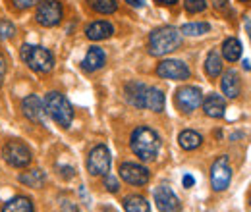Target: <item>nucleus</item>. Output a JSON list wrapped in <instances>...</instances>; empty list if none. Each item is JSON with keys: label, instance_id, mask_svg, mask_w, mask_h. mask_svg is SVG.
<instances>
[{"label": "nucleus", "instance_id": "f257e3e1", "mask_svg": "<svg viewBox=\"0 0 251 212\" xmlns=\"http://www.w3.org/2000/svg\"><path fill=\"white\" fill-rule=\"evenodd\" d=\"M129 147L131 152L143 160V162H151L157 158L158 151H160V139H158L157 131H153L147 125H139L133 129L131 139H129Z\"/></svg>", "mask_w": 251, "mask_h": 212}, {"label": "nucleus", "instance_id": "f03ea898", "mask_svg": "<svg viewBox=\"0 0 251 212\" xmlns=\"http://www.w3.org/2000/svg\"><path fill=\"white\" fill-rule=\"evenodd\" d=\"M182 45V33L176 27H158L149 35V52L153 56H164L174 52Z\"/></svg>", "mask_w": 251, "mask_h": 212}, {"label": "nucleus", "instance_id": "7ed1b4c3", "mask_svg": "<svg viewBox=\"0 0 251 212\" xmlns=\"http://www.w3.org/2000/svg\"><path fill=\"white\" fill-rule=\"evenodd\" d=\"M45 110L52 120L56 121L58 125H62V127H70V123L74 120L72 104H70V100L64 96L62 93H49L47 98H45Z\"/></svg>", "mask_w": 251, "mask_h": 212}, {"label": "nucleus", "instance_id": "20e7f679", "mask_svg": "<svg viewBox=\"0 0 251 212\" xmlns=\"http://www.w3.org/2000/svg\"><path fill=\"white\" fill-rule=\"evenodd\" d=\"M22 60L25 62L33 71H37V73H47L54 66V56L50 54L49 48L33 47V45H24L22 47Z\"/></svg>", "mask_w": 251, "mask_h": 212}, {"label": "nucleus", "instance_id": "39448f33", "mask_svg": "<svg viewBox=\"0 0 251 212\" xmlns=\"http://www.w3.org/2000/svg\"><path fill=\"white\" fill-rule=\"evenodd\" d=\"M2 156L14 168H25V166L31 164L33 160V154L29 151V147L25 143H22V141H8L4 145Z\"/></svg>", "mask_w": 251, "mask_h": 212}, {"label": "nucleus", "instance_id": "423d86ee", "mask_svg": "<svg viewBox=\"0 0 251 212\" xmlns=\"http://www.w3.org/2000/svg\"><path fill=\"white\" fill-rule=\"evenodd\" d=\"M37 22L43 27H54L62 22V4L58 0H45L39 4L37 14H35Z\"/></svg>", "mask_w": 251, "mask_h": 212}, {"label": "nucleus", "instance_id": "0eeeda50", "mask_svg": "<svg viewBox=\"0 0 251 212\" xmlns=\"http://www.w3.org/2000/svg\"><path fill=\"white\" fill-rule=\"evenodd\" d=\"M232 182V168L228 156H219L211 166V185L215 191H224Z\"/></svg>", "mask_w": 251, "mask_h": 212}, {"label": "nucleus", "instance_id": "6e6552de", "mask_svg": "<svg viewBox=\"0 0 251 212\" xmlns=\"http://www.w3.org/2000/svg\"><path fill=\"white\" fill-rule=\"evenodd\" d=\"M87 170L91 176H106L110 170V152L104 145H97L87 156Z\"/></svg>", "mask_w": 251, "mask_h": 212}, {"label": "nucleus", "instance_id": "1a4fd4ad", "mask_svg": "<svg viewBox=\"0 0 251 212\" xmlns=\"http://www.w3.org/2000/svg\"><path fill=\"white\" fill-rule=\"evenodd\" d=\"M157 75L162 79L184 81L189 79V68L180 60H162L157 66Z\"/></svg>", "mask_w": 251, "mask_h": 212}, {"label": "nucleus", "instance_id": "9d476101", "mask_svg": "<svg viewBox=\"0 0 251 212\" xmlns=\"http://www.w3.org/2000/svg\"><path fill=\"white\" fill-rule=\"evenodd\" d=\"M203 102V93L197 87H182L176 91V104L182 112H193L195 108H199Z\"/></svg>", "mask_w": 251, "mask_h": 212}, {"label": "nucleus", "instance_id": "9b49d317", "mask_svg": "<svg viewBox=\"0 0 251 212\" xmlns=\"http://www.w3.org/2000/svg\"><path fill=\"white\" fill-rule=\"evenodd\" d=\"M155 203L160 212H182V203L168 185H158L155 189Z\"/></svg>", "mask_w": 251, "mask_h": 212}, {"label": "nucleus", "instance_id": "f8f14e48", "mask_svg": "<svg viewBox=\"0 0 251 212\" xmlns=\"http://www.w3.org/2000/svg\"><path fill=\"white\" fill-rule=\"evenodd\" d=\"M118 172H120V178L129 185H145L151 178L147 168H143L139 164H133V162H124Z\"/></svg>", "mask_w": 251, "mask_h": 212}, {"label": "nucleus", "instance_id": "ddd939ff", "mask_svg": "<svg viewBox=\"0 0 251 212\" xmlns=\"http://www.w3.org/2000/svg\"><path fill=\"white\" fill-rule=\"evenodd\" d=\"M22 110H24V116H25L27 120L37 121V123H43V121H45V114H47L45 102H43L37 94H29V96L24 98Z\"/></svg>", "mask_w": 251, "mask_h": 212}, {"label": "nucleus", "instance_id": "4468645a", "mask_svg": "<svg viewBox=\"0 0 251 212\" xmlns=\"http://www.w3.org/2000/svg\"><path fill=\"white\" fill-rule=\"evenodd\" d=\"M201 104H203V110H205V114L209 118H222L224 112H226V100L217 93L207 94Z\"/></svg>", "mask_w": 251, "mask_h": 212}, {"label": "nucleus", "instance_id": "2eb2a0df", "mask_svg": "<svg viewBox=\"0 0 251 212\" xmlns=\"http://www.w3.org/2000/svg\"><path fill=\"white\" fill-rule=\"evenodd\" d=\"M145 93H147V85L145 83L131 81V83L126 85V98L135 108H145Z\"/></svg>", "mask_w": 251, "mask_h": 212}, {"label": "nucleus", "instance_id": "dca6fc26", "mask_svg": "<svg viewBox=\"0 0 251 212\" xmlns=\"http://www.w3.org/2000/svg\"><path fill=\"white\" fill-rule=\"evenodd\" d=\"M220 87H222V93H224L228 98H236V96L240 94V91H242V83H240L238 71H234V70L224 71L222 81H220Z\"/></svg>", "mask_w": 251, "mask_h": 212}, {"label": "nucleus", "instance_id": "f3484780", "mask_svg": "<svg viewBox=\"0 0 251 212\" xmlns=\"http://www.w3.org/2000/svg\"><path fill=\"white\" fill-rule=\"evenodd\" d=\"M104 62H106L104 50L99 48V47H91V48L87 50L83 62H81V68H83L85 71H97V70H100V68L104 66Z\"/></svg>", "mask_w": 251, "mask_h": 212}, {"label": "nucleus", "instance_id": "a211bd4d", "mask_svg": "<svg viewBox=\"0 0 251 212\" xmlns=\"http://www.w3.org/2000/svg\"><path fill=\"white\" fill-rule=\"evenodd\" d=\"M112 33H114V27H112L108 22H95V24H91V25L87 27V31H85L87 39H91V41H104V39H108Z\"/></svg>", "mask_w": 251, "mask_h": 212}, {"label": "nucleus", "instance_id": "6ab92c4d", "mask_svg": "<svg viewBox=\"0 0 251 212\" xmlns=\"http://www.w3.org/2000/svg\"><path fill=\"white\" fill-rule=\"evenodd\" d=\"M164 93L157 89V87H147V93H145V108L153 110V112H162L164 110Z\"/></svg>", "mask_w": 251, "mask_h": 212}, {"label": "nucleus", "instance_id": "aec40b11", "mask_svg": "<svg viewBox=\"0 0 251 212\" xmlns=\"http://www.w3.org/2000/svg\"><path fill=\"white\" fill-rule=\"evenodd\" d=\"M222 56L228 62L240 60V56H242V43L236 37H228L222 43Z\"/></svg>", "mask_w": 251, "mask_h": 212}, {"label": "nucleus", "instance_id": "412c9836", "mask_svg": "<svg viewBox=\"0 0 251 212\" xmlns=\"http://www.w3.org/2000/svg\"><path fill=\"white\" fill-rule=\"evenodd\" d=\"M20 183H24L25 187H31V189H39V187H43L45 182H47V176H45V172L43 170H31V172H24V174H20Z\"/></svg>", "mask_w": 251, "mask_h": 212}, {"label": "nucleus", "instance_id": "4be33fe9", "mask_svg": "<svg viewBox=\"0 0 251 212\" xmlns=\"http://www.w3.org/2000/svg\"><path fill=\"white\" fill-rule=\"evenodd\" d=\"M178 143H180V147H182L184 151H193V149L201 147V143H203V137H201L197 131L186 129V131H182V133H180V137H178Z\"/></svg>", "mask_w": 251, "mask_h": 212}, {"label": "nucleus", "instance_id": "5701e85b", "mask_svg": "<svg viewBox=\"0 0 251 212\" xmlns=\"http://www.w3.org/2000/svg\"><path fill=\"white\" fill-rule=\"evenodd\" d=\"M126 212H151V207L145 197L141 195H127L124 199Z\"/></svg>", "mask_w": 251, "mask_h": 212}, {"label": "nucleus", "instance_id": "b1692460", "mask_svg": "<svg viewBox=\"0 0 251 212\" xmlns=\"http://www.w3.org/2000/svg\"><path fill=\"white\" fill-rule=\"evenodd\" d=\"M2 212H33V205L27 197H14L4 205Z\"/></svg>", "mask_w": 251, "mask_h": 212}, {"label": "nucleus", "instance_id": "393cba45", "mask_svg": "<svg viewBox=\"0 0 251 212\" xmlns=\"http://www.w3.org/2000/svg\"><path fill=\"white\" fill-rule=\"evenodd\" d=\"M205 71L209 77H219L222 73V58L217 50H211L207 60H205Z\"/></svg>", "mask_w": 251, "mask_h": 212}, {"label": "nucleus", "instance_id": "a878e982", "mask_svg": "<svg viewBox=\"0 0 251 212\" xmlns=\"http://www.w3.org/2000/svg\"><path fill=\"white\" fill-rule=\"evenodd\" d=\"M209 31H211V25H209V24H205V22H193V24L182 25L180 33H184V35H188V37H199V35H205V33H209Z\"/></svg>", "mask_w": 251, "mask_h": 212}, {"label": "nucleus", "instance_id": "bb28decb", "mask_svg": "<svg viewBox=\"0 0 251 212\" xmlns=\"http://www.w3.org/2000/svg\"><path fill=\"white\" fill-rule=\"evenodd\" d=\"M87 2H89V6L93 8L95 12H99V14H114L116 8H118L116 0H87Z\"/></svg>", "mask_w": 251, "mask_h": 212}, {"label": "nucleus", "instance_id": "cd10ccee", "mask_svg": "<svg viewBox=\"0 0 251 212\" xmlns=\"http://www.w3.org/2000/svg\"><path fill=\"white\" fill-rule=\"evenodd\" d=\"M16 35V27L12 22L8 20H0V41H6V39H12Z\"/></svg>", "mask_w": 251, "mask_h": 212}, {"label": "nucleus", "instance_id": "c85d7f7f", "mask_svg": "<svg viewBox=\"0 0 251 212\" xmlns=\"http://www.w3.org/2000/svg\"><path fill=\"white\" fill-rule=\"evenodd\" d=\"M184 6L189 14H199L207 8V2L205 0H184Z\"/></svg>", "mask_w": 251, "mask_h": 212}, {"label": "nucleus", "instance_id": "c756f323", "mask_svg": "<svg viewBox=\"0 0 251 212\" xmlns=\"http://www.w3.org/2000/svg\"><path fill=\"white\" fill-rule=\"evenodd\" d=\"M104 187H106L110 193H118L120 183H118V180H116L112 174H106V176H104Z\"/></svg>", "mask_w": 251, "mask_h": 212}, {"label": "nucleus", "instance_id": "7c9ffc66", "mask_svg": "<svg viewBox=\"0 0 251 212\" xmlns=\"http://www.w3.org/2000/svg\"><path fill=\"white\" fill-rule=\"evenodd\" d=\"M12 2H14V6H16L18 10H27V8L35 6L39 0H12Z\"/></svg>", "mask_w": 251, "mask_h": 212}, {"label": "nucleus", "instance_id": "2f4dec72", "mask_svg": "<svg viewBox=\"0 0 251 212\" xmlns=\"http://www.w3.org/2000/svg\"><path fill=\"white\" fill-rule=\"evenodd\" d=\"M4 77H6V58H4V54L0 52V87H2V83H4Z\"/></svg>", "mask_w": 251, "mask_h": 212}, {"label": "nucleus", "instance_id": "473e14b6", "mask_svg": "<svg viewBox=\"0 0 251 212\" xmlns=\"http://www.w3.org/2000/svg\"><path fill=\"white\" fill-rule=\"evenodd\" d=\"M62 212H79L77 207L72 203V201H64L62 203Z\"/></svg>", "mask_w": 251, "mask_h": 212}, {"label": "nucleus", "instance_id": "72a5a7b5", "mask_svg": "<svg viewBox=\"0 0 251 212\" xmlns=\"http://www.w3.org/2000/svg\"><path fill=\"white\" fill-rule=\"evenodd\" d=\"M182 183H184V187H186V189H189V187H193V185H195V180H193V176H191V174H186V176H184V180H182Z\"/></svg>", "mask_w": 251, "mask_h": 212}, {"label": "nucleus", "instance_id": "f704fd0d", "mask_svg": "<svg viewBox=\"0 0 251 212\" xmlns=\"http://www.w3.org/2000/svg\"><path fill=\"white\" fill-rule=\"evenodd\" d=\"M60 170H62V176L68 180V178H74V168H70V166H60Z\"/></svg>", "mask_w": 251, "mask_h": 212}, {"label": "nucleus", "instance_id": "c9c22d12", "mask_svg": "<svg viewBox=\"0 0 251 212\" xmlns=\"http://www.w3.org/2000/svg\"><path fill=\"white\" fill-rule=\"evenodd\" d=\"M213 6H215L217 10H224V8L228 6V0H213Z\"/></svg>", "mask_w": 251, "mask_h": 212}, {"label": "nucleus", "instance_id": "e433bc0d", "mask_svg": "<svg viewBox=\"0 0 251 212\" xmlns=\"http://www.w3.org/2000/svg\"><path fill=\"white\" fill-rule=\"evenodd\" d=\"M126 2H127V4H129V6H133V8H141V6H143V2H145V0H126Z\"/></svg>", "mask_w": 251, "mask_h": 212}, {"label": "nucleus", "instance_id": "4c0bfd02", "mask_svg": "<svg viewBox=\"0 0 251 212\" xmlns=\"http://www.w3.org/2000/svg\"><path fill=\"white\" fill-rule=\"evenodd\" d=\"M158 4H162V6H172V4H176L178 0H155Z\"/></svg>", "mask_w": 251, "mask_h": 212}, {"label": "nucleus", "instance_id": "58836bf2", "mask_svg": "<svg viewBox=\"0 0 251 212\" xmlns=\"http://www.w3.org/2000/svg\"><path fill=\"white\" fill-rule=\"evenodd\" d=\"M244 68H246V70H251V66H250V62L248 60H244Z\"/></svg>", "mask_w": 251, "mask_h": 212}, {"label": "nucleus", "instance_id": "ea45409f", "mask_svg": "<svg viewBox=\"0 0 251 212\" xmlns=\"http://www.w3.org/2000/svg\"><path fill=\"white\" fill-rule=\"evenodd\" d=\"M240 2H250V0H240Z\"/></svg>", "mask_w": 251, "mask_h": 212}, {"label": "nucleus", "instance_id": "a19ab883", "mask_svg": "<svg viewBox=\"0 0 251 212\" xmlns=\"http://www.w3.org/2000/svg\"><path fill=\"white\" fill-rule=\"evenodd\" d=\"M250 203H251V199H250Z\"/></svg>", "mask_w": 251, "mask_h": 212}]
</instances>
